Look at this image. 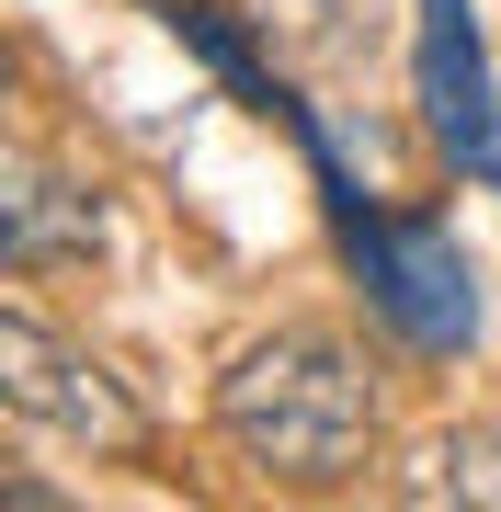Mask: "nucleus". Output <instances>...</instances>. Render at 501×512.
Wrapping results in <instances>:
<instances>
[{"label":"nucleus","mask_w":501,"mask_h":512,"mask_svg":"<svg viewBox=\"0 0 501 512\" xmlns=\"http://www.w3.org/2000/svg\"><path fill=\"white\" fill-rule=\"evenodd\" d=\"M331 228H342L353 274H365L376 319H388L399 342L456 353L467 330H479V274H467V251H456L433 217H376L365 194H331Z\"/></svg>","instance_id":"nucleus-2"},{"label":"nucleus","mask_w":501,"mask_h":512,"mask_svg":"<svg viewBox=\"0 0 501 512\" xmlns=\"http://www.w3.org/2000/svg\"><path fill=\"white\" fill-rule=\"evenodd\" d=\"M160 23H171V35H183L205 69L228 80V92H251L262 114H297V103H285V80L262 69V46H240V35H228V12H217V0H160Z\"/></svg>","instance_id":"nucleus-7"},{"label":"nucleus","mask_w":501,"mask_h":512,"mask_svg":"<svg viewBox=\"0 0 501 512\" xmlns=\"http://www.w3.org/2000/svg\"><path fill=\"white\" fill-rule=\"evenodd\" d=\"M422 126L467 183H501V103H490L479 0H422Z\"/></svg>","instance_id":"nucleus-4"},{"label":"nucleus","mask_w":501,"mask_h":512,"mask_svg":"<svg viewBox=\"0 0 501 512\" xmlns=\"http://www.w3.org/2000/svg\"><path fill=\"white\" fill-rule=\"evenodd\" d=\"M92 251H103V205L69 171H46L35 148H12L0 160V262L12 274H57V262H92Z\"/></svg>","instance_id":"nucleus-5"},{"label":"nucleus","mask_w":501,"mask_h":512,"mask_svg":"<svg viewBox=\"0 0 501 512\" xmlns=\"http://www.w3.org/2000/svg\"><path fill=\"white\" fill-rule=\"evenodd\" d=\"M240 23L274 46V69H353L365 57V0H240Z\"/></svg>","instance_id":"nucleus-6"},{"label":"nucleus","mask_w":501,"mask_h":512,"mask_svg":"<svg viewBox=\"0 0 501 512\" xmlns=\"http://www.w3.org/2000/svg\"><path fill=\"white\" fill-rule=\"evenodd\" d=\"M217 433L240 444L262 478L331 490V478H353L365 444H376V387H365V365H353L331 330H262L240 365L217 376Z\"/></svg>","instance_id":"nucleus-1"},{"label":"nucleus","mask_w":501,"mask_h":512,"mask_svg":"<svg viewBox=\"0 0 501 512\" xmlns=\"http://www.w3.org/2000/svg\"><path fill=\"white\" fill-rule=\"evenodd\" d=\"M0 399L23 421H46V433H69V444H103V456H137V444H149V410H137L92 353H69L35 308H0Z\"/></svg>","instance_id":"nucleus-3"},{"label":"nucleus","mask_w":501,"mask_h":512,"mask_svg":"<svg viewBox=\"0 0 501 512\" xmlns=\"http://www.w3.org/2000/svg\"><path fill=\"white\" fill-rule=\"evenodd\" d=\"M410 501H490L501 512V421H467V433H445L422 467L399 478Z\"/></svg>","instance_id":"nucleus-8"}]
</instances>
